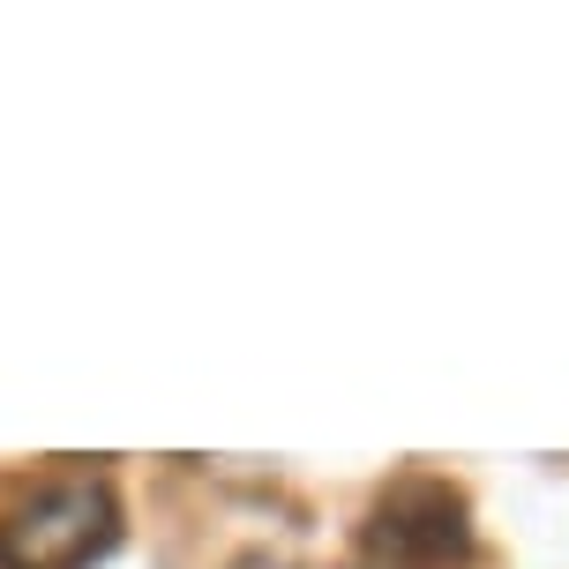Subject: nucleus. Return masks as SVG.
Segmentation results:
<instances>
[{
    "label": "nucleus",
    "instance_id": "1",
    "mask_svg": "<svg viewBox=\"0 0 569 569\" xmlns=\"http://www.w3.org/2000/svg\"><path fill=\"white\" fill-rule=\"evenodd\" d=\"M120 532L113 487L98 472H68L0 525V569H90Z\"/></svg>",
    "mask_w": 569,
    "mask_h": 569
},
{
    "label": "nucleus",
    "instance_id": "2",
    "mask_svg": "<svg viewBox=\"0 0 569 569\" xmlns=\"http://www.w3.org/2000/svg\"><path fill=\"white\" fill-rule=\"evenodd\" d=\"M240 569H284V562H270V555H248V562H240Z\"/></svg>",
    "mask_w": 569,
    "mask_h": 569
}]
</instances>
